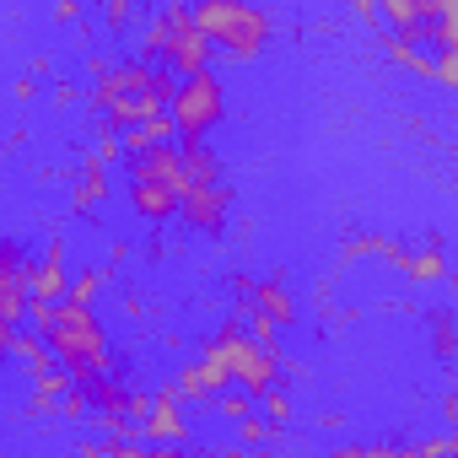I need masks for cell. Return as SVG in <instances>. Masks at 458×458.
Returning <instances> with one entry per match:
<instances>
[{"label":"cell","mask_w":458,"mask_h":458,"mask_svg":"<svg viewBox=\"0 0 458 458\" xmlns=\"http://www.w3.org/2000/svg\"><path fill=\"white\" fill-rule=\"evenodd\" d=\"M71 297V259H65V243H49L38 259H33V276H28V302H65Z\"/></svg>","instance_id":"10"},{"label":"cell","mask_w":458,"mask_h":458,"mask_svg":"<svg viewBox=\"0 0 458 458\" xmlns=\"http://www.w3.org/2000/svg\"><path fill=\"white\" fill-rule=\"evenodd\" d=\"M178 173H183V189H210V183H221V157L205 140H178Z\"/></svg>","instance_id":"12"},{"label":"cell","mask_w":458,"mask_h":458,"mask_svg":"<svg viewBox=\"0 0 458 458\" xmlns=\"http://www.w3.org/2000/svg\"><path fill=\"white\" fill-rule=\"evenodd\" d=\"M28 276H33V259L17 243H0V329L28 324Z\"/></svg>","instance_id":"8"},{"label":"cell","mask_w":458,"mask_h":458,"mask_svg":"<svg viewBox=\"0 0 458 458\" xmlns=\"http://www.w3.org/2000/svg\"><path fill=\"white\" fill-rule=\"evenodd\" d=\"M265 399V415H270V426H286L292 420V399L281 394V388H270V394H259Z\"/></svg>","instance_id":"20"},{"label":"cell","mask_w":458,"mask_h":458,"mask_svg":"<svg viewBox=\"0 0 458 458\" xmlns=\"http://www.w3.org/2000/svg\"><path fill=\"white\" fill-rule=\"evenodd\" d=\"M146 458H194V453H183V447H146Z\"/></svg>","instance_id":"25"},{"label":"cell","mask_w":458,"mask_h":458,"mask_svg":"<svg viewBox=\"0 0 458 458\" xmlns=\"http://www.w3.org/2000/svg\"><path fill=\"white\" fill-rule=\"evenodd\" d=\"M178 216H183V226H194V233H221L226 216H233V189H226V183H210V189H183Z\"/></svg>","instance_id":"9"},{"label":"cell","mask_w":458,"mask_h":458,"mask_svg":"<svg viewBox=\"0 0 458 458\" xmlns=\"http://www.w3.org/2000/svg\"><path fill=\"white\" fill-rule=\"evenodd\" d=\"M173 394H178V399H216V394H226V383H221L205 361H183V367H178Z\"/></svg>","instance_id":"14"},{"label":"cell","mask_w":458,"mask_h":458,"mask_svg":"<svg viewBox=\"0 0 458 458\" xmlns=\"http://www.w3.org/2000/svg\"><path fill=\"white\" fill-rule=\"evenodd\" d=\"M210 404H216V410H221L226 420H243V415H254V399H249V394H238V388H226V394H216Z\"/></svg>","instance_id":"18"},{"label":"cell","mask_w":458,"mask_h":458,"mask_svg":"<svg viewBox=\"0 0 458 458\" xmlns=\"http://www.w3.org/2000/svg\"><path fill=\"white\" fill-rule=\"evenodd\" d=\"M103 458H146V442H103Z\"/></svg>","instance_id":"23"},{"label":"cell","mask_w":458,"mask_h":458,"mask_svg":"<svg viewBox=\"0 0 458 458\" xmlns=\"http://www.w3.org/2000/svg\"><path fill=\"white\" fill-rule=\"evenodd\" d=\"M130 205H135L140 221L162 226V221L178 216V189H167V183H146V178H130Z\"/></svg>","instance_id":"13"},{"label":"cell","mask_w":458,"mask_h":458,"mask_svg":"<svg viewBox=\"0 0 458 458\" xmlns=\"http://www.w3.org/2000/svg\"><path fill=\"white\" fill-rule=\"evenodd\" d=\"M44 345L55 356V367L81 388V383H98L114 372V345H108V329L98 324L92 308L81 302H55L49 324H44Z\"/></svg>","instance_id":"2"},{"label":"cell","mask_w":458,"mask_h":458,"mask_svg":"<svg viewBox=\"0 0 458 458\" xmlns=\"http://www.w3.org/2000/svg\"><path fill=\"white\" fill-rule=\"evenodd\" d=\"M210 44L194 22V6H162L157 17H146V33H140V60L162 65L173 81L178 76H194V71H210Z\"/></svg>","instance_id":"4"},{"label":"cell","mask_w":458,"mask_h":458,"mask_svg":"<svg viewBox=\"0 0 458 458\" xmlns=\"http://www.w3.org/2000/svg\"><path fill=\"white\" fill-rule=\"evenodd\" d=\"M270 431H276V426H270L265 415H243V420H238V442H249V447H254V442H265Z\"/></svg>","instance_id":"21"},{"label":"cell","mask_w":458,"mask_h":458,"mask_svg":"<svg viewBox=\"0 0 458 458\" xmlns=\"http://www.w3.org/2000/svg\"><path fill=\"white\" fill-rule=\"evenodd\" d=\"M194 361H205L226 388H238V394H249V399L270 394L276 377H281V356L265 351V345H254V340L243 335V324L210 329V335L199 340V356H194Z\"/></svg>","instance_id":"3"},{"label":"cell","mask_w":458,"mask_h":458,"mask_svg":"<svg viewBox=\"0 0 458 458\" xmlns=\"http://www.w3.org/2000/svg\"><path fill=\"white\" fill-rule=\"evenodd\" d=\"M167 98H173V76L162 71V65H151V60H114L103 76H98V87H92V108H98V130H114V135H124V130H135V124H146V119H157V114H167Z\"/></svg>","instance_id":"1"},{"label":"cell","mask_w":458,"mask_h":458,"mask_svg":"<svg viewBox=\"0 0 458 458\" xmlns=\"http://www.w3.org/2000/svg\"><path fill=\"white\" fill-rule=\"evenodd\" d=\"M194 22H199V33H205L210 49H226L233 60H254L270 44V33H276L270 12L249 6V0H199Z\"/></svg>","instance_id":"5"},{"label":"cell","mask_w":458,"mask_h":458,"mask_svg":"<svg viewBox=\"0 0 458 458\" xmlns=\"http://www.w3.org/2000/svg\"><path fill=\"white\" fill-rule=\"evenodd\" d=\"M399 270H404L410 281H447V254H442L437 243H431V249H415V254L404 249V254H399Z\"/></svg>","instance_id":"16"},{"label":"cell","mask_w":458,"mask_h":458,"mask_svg":"<svg viewBox=\"0 0 458 458\" xmlns=\"http://www.w3.org/2000/svg\"><path fill=\"white\" fill-rule=\"evenodd\" d=\"M130 17H135V6H124V0H108V6H103V22L108 28H124Z\"/></svg>","instance_id":"24"},{"label":"cell","mask_w":458,"mask_h":458,"mask_svg":"<svg viewBox=\"0 0 458 458\" xmlns=\"http://www.w3.org/2000/svg\"><path fill=\"white\" fill-rule=\"evenodd\" d=\"M335 458H415V447H340Z\"/></svg>","instance_id":"22"},{"label":"cell","mask_w":458,"mask_h":458,"mask_svg":"<svg viewBox=\"0 0 458 458\" xmlns=\"http://www.w3.org/2000/svg\"><path fill=\"white\" fill-rule=\"evenodd\" d=\"M167 119H173V135L178 140H205L226 119V87H221V76L216 71L178 76L173 81V98H167Z\"/></svg>","instance_id":"6"},{"label":"cell","mask_w":458,"mask_h":458,"mask_svg":"<svg viewBox=\"0 0 458 458\" xmlns=\"http://www.w3.org/2000/svg\"><path fill=\"white\" fill-rule=\"evenodd\" d=\"M135 437H146V447H183L189 442V415H183V399L173 394V383L146 394V410L135 420Z\"/></svg>","instance_id":"7"},{"label":"cell","mask_w":458,"mask_h":458,"mask_svg":"<svg viewBox=\"0 0 458 458\" xmlns=\"http://www.w3.org/2000/svg\"><path fill=\"white\" fill-rule=\"evenodd\" d=\"M108 189H114L108 167H103L98 157H87V167H81V183H76V205H81V210H92V205H103V199H108Z\"/></svg>","instance_id":"17"},{"label":"cell","mask_w":458,"mask_h":458,"mask_svg":"<svg viewBox=\"0 0 458 458\" xmlns=\"http://www.w3.org/2000/svg\"><path fill=\"white\" fill-rule=\"evenodd\" d=\"M124 173H130V178H146V183H167V189H178V194H183V173H178V140L124 157Z\"/></svg>","instance_id":"11"},{"label":"cell","mask_w":458,"mask_h":458,"mask_svg":"<svg viewBox=\"0 0 458 458\" xmlns=\"http://www.w3.org/2000/svg\"><path fill=\"white\" fill-rule=\"evenodd\" d=\"M431 340H437L442 356H453V308H437L431 313Z\"/></svg>","instance_id":"19"},{"label":"cell","mask_w":458,"mask_h":458,"mask_svg":"<svg viewBox=\"0 0 458 458\" xmlns=\"http://www.w3.org/2000/svg\"><path fill=\"white\" fill-rule=\"evenodd\" d=\"M167 140H178V135H173V119H167V114H157V119H146V124L124 130V135H119V151H124V157H135V151H151V146H167Z\"/></svg>","instance_id":"15"}]
</instances>
